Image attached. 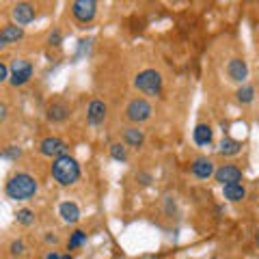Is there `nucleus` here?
<instances>
[{"instance_id": "30", "label": "nucleus", "mask_w": 259, "mask_h": 259, "mask_svg": "<svg viewBox=\"0 0 259 259\" xmlns=\"http://www.w3.org/2000/svg\"><path fill=\"white\" fill-rule=\"evenodd\" d=\"M46 259H61V255H59V253H48Z\"/></svg>"}, {"instance_id": "27", "label": "nucleus", "mask_w": 259, "mask_h": 259, "mask_svg": "<svg viewBox=\"0 0 259 259\" xmlns=\"http://www.w3.org/2000/svg\"><path fill=\"white\" fill-rule=\"evenodd\" d=\"M7 117H9V108H7V104L0 102V123H5Z\"/></svg>"}, {"instance_id": "9", "label": "nucleus", "mask_w": 259, "mask_h": 259, "mask_svg": "<svg viewBox=\"0 0 259 259\" xmlns=\"http://www.w3.org/2000/svg\"><path fill=\"white\" fill-rule=\"evenodd\" d=\"M69 115H71V108H69V104L63 100H54L46 110V117H48V121H52V123H61V121H65Z\"/></svg>"}, {"instance_id": "31", "label": "nucleus", "mask_w": 259, "mask_h": 259, "mask_svg": "<svg viewBox=\"0 0 259 259\" xmlns=\"http://www.w3.org/2000/svg\"><path fill=\"white\" fill-rule=\"evenodd\" d=\"M5 48H7V44L3 41V39H0V50H5Z\"/></svg>"}, {"instance_id": "14", "label": "nucleus", "mask_w": 259, "mask_h": 259, "mask_svg": "<svg viewBox=\"0 0 259 259\" xmlns=\"http://www.w3.org/2000/svg\"><path fill=\"white\" fill-rule=\"evenodd\" d=\"M143 141H145V134H143V130H139L136 125L123 130V145H125V147L139 149L141 145H143Z\"/></svg>"}, {"instance_id": "12", "label": "nucleus", "mask_w": 259, "mask_h": 259, "mask_svg": "<svg viewBox=\"0 0 259 259\" xmlns=\"http://www.w3.org/2000/svg\"><path fill=\"white\" fill-rule=\"evenodd\" d=\"M13 20L18 26H26V24H30L32 20H35V7L28 5V3H18V5H13Z\"/></svg>"}, {"instance_id": "3", "label": "nucleus", "mask_w": 259, "mask_h": 259, "mask_svg": "<svg viewBox=\"0 0 259 259\" xmlns=\"http://www.w3.org/2000/svg\"><path fill=\"white\" fill-rule=\"evenodd\" d=\"M134 87L139 89L143 95L156 97L162 93V74L158 69H143L134 78Z\"/></svg>"}, {"instance_id": "6", "label": "nucleus", "mask_w": 259, "mask_h": 259, "mask_svg": "<svg viewBox=\"0 0 259 259\" xmlns=\"http://www.w3.org/2000/svg\"><path fill=\"white\" fill-rule=\"evenodd\" d=\"M67 143H65L63 139H59V136H46V139L39 143V153L46 158H63V156H67Z\"/></svg>"}, {"instance_id": "19", "label": "nucleus", "mask_w": 259, "mask_h": 259, "mask_svg": "<svg viewBox=\"0 0 259 259\" xmlns=\"http://www.w3.org/2000/svg\"><path fill=\"white\" fill-rule=\"evenodd\" d=\"M240 151H242V143L236 139H229V136H225L221 145H218V153L221 156H238Z\"/></svg>"}, {"instance_id": "18", "label": "nucleus", "mask_w": 259, "mask_h": 259, "mask_svg": "<svg viewBox=\"0 0 259 259\" xmlns=\"http://www.w3.org/2000/svg\"><path fill=\"white\" fill-rule=\"evenodd\" d=\"M24 37V28L18 26V24H9V26H5L3 30H0V39L9 46L13 41H20V39Z\"/></svg>"}, {"instance_id": "7", "label": "nucleus", "mask_w": 259, "mask_h": 259, "mask_svg": "<svg viewBox=\"0 0 259 259\" xmlns=\"http://www.w3.org/2000/svg\"><path fill=\"white\" fill-rule=\"evenodd\" d=\"M71 13L80 24H89L93 22L95 13H97V3L95 0H74L71 3Z\"/></svg>"}, {"instance_id": "26", "label": "nucleus", "mask_w": 259, "mask_h": 259, "mask_svg": "<svg viewBox=\"0 0 259 259\" xmlns=\"http://www.w3.org/2000/svg\"><path fill=\"white\" fill-rule=\"evenodd\" d=\"M5 80H9V67L0 61V82H5Z\"/></svg>"}, {"instance_id": "4", "label": "nucleus", "mask_w": 259, "mask_h": 259, "mask_svg": "<svg viewBox=\"0 0 259 259\" xmlns=\"http://www.w3.org/2000/svg\"><path fill=\"white\" fill-rule=\"evenodd\" d=\"M151 115H153V108L145 97H134L125 106V119L132 121V123H145L147 119H151Z\"/></svg>"}, {"instance_id": "29", "label": "nucleus", "mask_w": 259, "mask_h": 259, "mask_svg": "<svg viewBox=\"0 0 259 259\" xmlns=\"http://www.w3.org/2000/svg\"><path fill=\"white\" fill-rule=\"evenodd\" d=\"M46 242H52V244H56V242H59V236L50 233V236H46Z\"/></svg>"}, {"instance_id": "25", "label": "nucleus", "mask_w": 259, "mask_h": 259, "mask_svg": "<svg viewBox=\"0 0 259 259\" xmlns=\"http://www.w3.org/2000/svg\"><path fill=\"white\" fill-rule=\"evenodd\" d=\"M24 242L22 240H15V242H11V255H22L24 253Z\"/></svg>"}, {"instance_id": "21", "label": "nucleus", "mask_w": 259, "mask_h": 259, "mask_svg": "<svg viewBox=\"0 0 259 259\" xmlns=\"http://www.w3.org/2000/svg\"><path fill=\"white\" fill-rule=\"evenodd\" d=\"M110 156L117 162H125L127 160V147L123 143H112L110 145Z\"/></svg>"}, {"instance_id": "32", "label": "nucleus", "mask_w": 259, "mask_h": 259, "mask_svg": "<svg viewBox=\"0 0 259 259\" xmlns=\"http://www.w3.org/2000/svg\"><path fill=\"white\" fill-rule=\"evenodd\" d=\"M61 259H74V257H71V255H61Z\"/></svg>"}, {"instance_id": "16", "label": "nucleus", "mask_w": 259, "mask_h": 259, "mask_svg": "<svg viewBox=\"0 0 259 259\" xmlns=\"http://www.w3.org/2000/svg\"><path fill=\"white\" fill-rule=\"evenodd\" d=\"M212 136H214V132H212V125H207V123H199L197 127H194V132H192V139H194V143L197 145H209L212 143Z\"/></svg>"}, {"instance_id": "23", "label": "nucleus", "mask_w": 259, "mask_h": 259, "mask_svg": "<svg viewBox=\"0 0 259 259\" xmlns=\"http://www.w3.org/2000/svg\"><path fill=\"white\" fill-rule=\"evenodd\" d=\"M15 218H18V223H20V225L28 227V225L35 223V212H32V209H20V212L15 214Z\"/></svg>"}, {"instance_id": "22", "label": "nucleus", "mask_w": 259, "mask_h": 259, "mask_svg": "<svg viewBox=\"0 0 259 259\" xmlns=\"http://www.w3.org/2000/svg\"><path fill=\"white\" fill-rule=\"evenodd\" d=\"M84 242H87V233H84L82 229H76V231L69 236L67 246H69V248H78V246H82Z\"/></svg>"}, {"instance_id": "17", "label": "nucleus", "mask_w": 259, "mask_h": 259, "mask_svg": "<svg viewBox=\"0 0 259 259\" xmlns=\"http://www.w3.org/2000/svg\"><path fill=\"white\" fill-rule=\"evenodd\" d=\"M223 194L227 201H231V203H238L246 197V188L242 184H229V186H223Z\"/></svg>"}, {"instance_id": "2", "label": "nucleus", "mask_w": 259, "mask_h": 259, "mask_svg": "<svg viewBox=\"0 0 259 259\" xmlns=\"http://www.w3.org/2000/svg\"><path fill=\"white\" fill-rule=\"evenodd\" d=\"M52 177L61 186H71L80 180V164L76 158H71L69 153L63 158H56L52 162Z\"/></svg>"}, {"instance_id": "13", "label": "nucleus", "mask_w": 259, "mask_h": 259, "mask_svg": "<svg viewBox=\"0 0 259 259\" xmlns=\"http://www.w3.org/2000/svg\"><path fill=\"white\" fill-rule=\"evenodd\" d=\"M190 171H192L194 177H199V180H207V177L214 175V162L209 158H205V156L194 158V162L190 164Z\"/></svg>"}, {"instance_id": "20", "label": "nucleus", "mask_w": 259, "mask_h": 259, "mask_svg": "<svg viewBox=\"0 0 259 259\" xmlns=\"http://www.w3.org/2000/svg\"><path fill=\"white\" fill-rule=\"evenodd\" d=\"M236 95H238V102H240V104H250V102L255 100V89L250 87V84H242V87L238 89Z\"/></svg>"}, {"instance_id": "1", "label": "nucleus", "mask_w": 259, "mask_h": 259, "mask_svg": "<svg viewBox=\"0 0 259 259\" xmlns=\"http://www.w3.org/2000/svg\"><path fill=\"white\" fill-rule=\"evenodd\" d=\"M39 188L37 180L28 173H18L13 175L9 182L5 186V192L7 197L13 199V201H28L30 197H35V192Z\"/></svg>"}, {"instance_id": "11", "label": "nucleus", "mask_w": 259, "mask_h": 259, "mask_svg": "<svg viewBox=\"0 0 259 259\" xmlns=\"http://www.w3.org/2000/svg\"><path fill=\"white\" fill-rule=\"evenodd\" d=\"M106 104H104L102 100H93L91 104H89V108H87V121L91 125H102L104 121H106Z\"/></svg>"}, {"instance_id": "10", "label": "nucleus", "mask_w": 259, "mask_h": 259, "mask_svg": "<svg viewBox=\"0 0 259 259\" xmlns=\"http://www.w3.org/2000/svg\"><path fill=\"white\" fill-rule=\"evenodd\" d=\"M227 76H229V80H233V82L242 84L248 78L246 61L244 59H231L229 63H227Z\"/></svg>"}, {"instance_id": "24", "label": "nucleus", "mask_w": 259, "mask_h": 259, "mask_svg": "<svg viewBox=\"0 0 259 259\" xmlns=\"http://www.w3.org/2000/svg\"><path fill=\"white\" fill-rule=\"evenodd\" d=\"M48 41H50V46H61V44H63V37H61V32L54 28V30L50 32V37H48Z\"/></svg>"}, {"instance_id": "15", "label": "nucleus", "mask_w": 259, "mask_h": 259, "mask_svg": "<svg viewBox=\"0 0 259 259\" xmlns=\"http://www.w3.org/2000/svg\"><path fill=\"white\" fill-rule=\"evenodd\" d=\"M59 214L63 216V221L69 223V225H74V223L80 221V209H78V205L74 203V201H65V203H61Z\"/></svg>"}, {"instance_id": "8", "label": "nucleus", "mask_w": 259, "mask_h": 259, "mask_svg": "<svg viewBox=\"0 0 259 259\" xmlns=\"http://www.w3.org/2000/svg\"><path fill=\"white\" fill-rule=\"evenodd\" d=\"M214 177H216V182H218V184H223V186L240 184V180H242V171H240L238 166H233V164H223L221 168H216V171H214Z\"/></svg>"}, {"instance_id": "5", "label": "nucleus", "mask_w": 259, "mask_h": 259, "mask_svg": "<svg viewBox=\"0 0 259 259\" xmlns=\"http://www.w3.org/2000/svg\"><path fill=\"white\" fill-rule=\"evenodd\" d=\"M30 78H32V63L26 59H15L9 67V82L13 87H22Z\"/></svg>"}, {"instance_id": "28", "label": "nucleus", "mask_w": 259, "mask_h": 259, "mask_svg": "<svg viewBox=\"0 0 259 259\" xmlns=\"http://www.w3.org/2000/svg\"><path fill=\"white\" fill-rule=\"evenodd\" d=\"M3 156H9V158H15V156H20V149H11V151H5Z\"/></svg>"}]
</instances>
